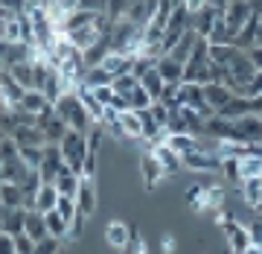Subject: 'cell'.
Masks as SVG:
<instances>
[{"instance_id": "obj_63", "label": "cell", "mask_w": 262, "mask_h": 254, "mask_svg": "<svg viewBox=\"0 0 262 254\" xmlns=\"http://www.w3.org/2000/svg\"><path fill=\"white\" fill-rule=\"evenodd\" d=\"M259 146H262V143H259Z\"/></svg>"}, {"instance_id": "obj_11", "label": "cell", "mask_w": 262, "mask_h": 254, "mask_svg": "<svg viewBox=\"0 0 262 254\" xmlns=\"http://www.w3.org/2000/svg\"><path fill=\"white\" fill-rule=\"evenodd\" d=\"M184 167L195 169V172H222V158L213 155V152H201L195 146L192 152L184 155Z\"/></svg>"}, {"instance_id": "obj_18", "label": "cell", "mask_w": 262, "mask_h": 254, "mask_svg": "<svg viewBox=\"0 0 262 254\" xmlns=\"http://www.w3.org/2000/svg\"><path fill=\"white\" fill-rule=\"evenodd\" d=\"M0 222L6 234H24V222H27V207H0Z\"/></svg>"}, {"instance_id": "obj_24", "label": "cell", "mask_w": 262, "mask_h": 254, "mask_svg": "<svg viewBox=\"0 0 262 254\" xmlns=\"http://www.w3.org/2000/svg\"><path fill=\"white\" fill-rule=\"evenodd\" d=\"M102 67H105V70H108L111 76L131 73V67H134V56H128V53H117V50H111V53L105 56Z\"/></svg>"}, {"instance_id": "obj_19", "label": "cell", "mask_w": 262, "mask_h": 254, "mask_svg": "<svg viewBox=\"0 0 262 254\" xmlns=\"http://www.w3.org/2000/svg\"><path fill=\"white\" fill-rule=\"evenodd\" d=\"M105 243L111 245V248H117V251H122V248L131 243L128 225H125L122 219H111V222H108V228H105Z\"/></svg>"}, {"instance_id": "obj_20", "label": "cell", "mask_w": 262, "mask_h": 254, "mask_svg": "<svg viewBox=\"0 0 262 254\" xmlns=\"http://www.w3.org/2000/svg\"><path fill=\"white\" fill-rule=\"evenodd\" d=\"M151 155L160 161L163 172H178V169H184V158H181L172 146H166V143H155V146H151Z\"/></svg>"}, {"instance_id": "obj_4", "label": "cell", "mask_w": 262, "mask_h": 254, "mask_svg": "<svg viewBox=\"0 0 262 254\" xmlns=\"http://www.w3.org/2000/svg\"><path fill=\"white\" fill-rule=\"evenodd\" d=\"M201 126H204V117L195 111V108H187V105H178L172 108L166 123V132L169 134H201Z\"/></svg>"}, {"instance_id": "obj_52", "label": "cell", "mask_w": 262, "mask_h": 254, "mask_svg": "<svg viewBox=\"0 0 262 254\" xmlns=\"http://www.w3.org/2000/svg\"><path fill=\"white\" fill-rule=\"evenodd\" d=\"M245 53H248V58L253 62V67H256V70H262V44H253V47L245 50Z\"/></svg>"}, {"instance_id": "obj_25", "label": "cell", "mask_w": 262, "mask_h": 254, "mask_svg": "<svg viewBox=\"0 0 262 254\" xmlns=\"http://www.w3.org/2000/svg\"><path fill=\"white\" fill-rule=\"evenodd\" d=\"M24 234H27V237H32L35 243H41L44 237H50V231H47V219H44V213H41V210H27Z\"/></svg>"}, {"instance_id": "obj_36", "label": "cell", "mask_w": 262, "mask_h": 254, "mask_svg": "<svg viewBox=\"0 0 262 254\" xmlns=\"http://www.w3.org/2000/svg\"><path fill=\"white\" fill-rule=\"evenodd\" d=\"M140 85L146 88V94L151 96V100H160L163 96V88H166V82H163V76L151 67V70H146V73L140 76Z\"/></svg>"}, {"instance_id": "obj_44", "label": "cell", "mask_w": 262, "mask_h": 254, "mask_svg": "<svg viewBox=\"0 0 262 254\" xmlns=\"http://www.w3.org/2000/svg\"><path fill=\"white\" fill-rule=\"evenodd\" d=\"M111 85H114V91H117L120 96H125L131 88H137V85H140V79H137L134 73H122V76H114Z\"/></svg>"}, {"instance_id": "obj_58", "label": "cell", "mask_w": 262, "mask_h": 254, "mask_svg": "<svg viewBox=\"0 0 262 254\" xmlns=\"http://www.w3.org/2000/svg\"><path fill=\"white\" fill-rule=\"evenodd\" d=\"M256 44H262V12H259V24H256Z\"/></svg>"}, {"instance_id": "obj_32", "label": "cell", "mask_w": 262, "mask_h": 254, "mask_svg": "<svg viewBox=\"0 0 262 254\" xmlns=\"http://www.w3.org/2000/svg\"><path fill=\"white\" fill-rule=\"evenodd\" d=\"M108 53H111V47H108V35H102V38H99V41L94 44V47H88V50L82 53L84 67H96V65H102Z\"/></svg>"}, {"instance_id": "obj_27", "label": "cell", "mask_w": 262, "mask_h": 254, "mask_svg": "<svg viewBox=\"0 0 262 254\" xmlns=\"http://www.w3.org/2000/svg\"><path fill=\"white\" fill-rule=\"evenodd\" d=\"M239 187H242L245 205L251 207V210H259V205H262V175H256V179H242Z\"/></svg>"}, {"instance_id": "obj_51", "label": "cell", "mask_w": 262, "mask_h": 254, "mask_svg": "<svg viewBox=\"0 0 262 254\" xmlns=\"http://www.w3.org/2000/svg\"><path fill=\"white\" fill-rule=\"evenodd\" d=\"M108 6V0H79V6L76 9H91V12H105Z\"/></svg>"}, {"instance_id": "obj_6", "label": "cell", "mask_w": 262, "mask_h": 254, "mask_svg": "<svg viewBox=\"0 0 262 254\" xmlns=\"http://www.w3.org/2000/svg\"><path fill=\"white\" fill-rule=\"evenodd\" d=\"M108 29H111V21L105 18L102 24L79 27V29H70V32H61V35H64L67 41H70V44H73L76 50H79V53H84L88 47H94V44H96V41H99V38L105 35V32H108Z\"/></svg>"}, {"instance_id": "obj_17", "label": "cell", "mask_w": 262, "mask_h": 254, "mask_svg": "<svg viewBox=\"0 0 262 254\" xmlns=\"http://www.w3.org/2000/svg\"><path fill=\"white\" fill-rule=\"evenodd\" d=\"M230 96H233V91H230L225 82H207L204 85V100L213 111H222V108L230 103Z\"/></svg>"}, {"instance_id": "obj_26", "label": "cell", "mask_w": 262, "mask_h": 254, "mask_svg": "<svg viewBox=\"0 0 262 254\" xmlns=\"http://www.w3.org/2000/svg\"><path fill=\"white\" fill-rule=\"evenodd\" d=\"M3 70H6V73H9L18 85H24L27 91H29V88H35V70H32V58H29V62H15V65H6Z\"/></svg>"}, {"instance_id": "obj_38", "label": "cell", "mask_w": 262, "mask_h": 254, "mask_svg": "<svg viewBox=\"0 0 262 254\" xmlns=\"http://www.w3.org/2000/svg\"><path fill=\"white\" fill-rule=\"evenodd\" d=\"M163 143H166V146H172V149L184 158L187 152H192L198 146V138H195V134H166V141H163Z\"/></svg>"}, {"instance_id": "obj_39", "label": "cell", "mask_w": 262, "mask_h": 254, "mask_svg": "<svg viewBox=\"0 0 262 254\" xmlns=\"http://www.w3.org/2000/svg\"><path fill=\"white\" fill-rule=\"evenodd\" d=\"M236 53H239L236 44H210V62H215V65L227 67L236 58Z\"/></svg>"}, {"instance_id": "obj_30", "label": "cell", "mask_w": 262, "mask_h": 254, "mask_svg": "<svg viewBox=\"0 0 262 254\" xmlns=\"http://www.w3.org/2000/svg\"><path fill=\"white\" fill-rule=\"evenodd\" d=\"M27 172H29V167L20 161V155H15V158H9V161L0 164V175H3V181H12V184H20V181L27 179Z\"/></svg>"}, {"instance_id": "obj_42", "label": "cell", "mask_w": 262, "mask_h": 254, "mask_svg": "<svg viewBox=\"0 0 262 254\" xmlns=\"http://www.w3.org/2000/svg\"><path fill=\"white\" fill-rule=\"evenodd\" d=\"M18 155L29 169H38L41 158H44V146H18Z\"/></svg>"}, {"instance_id": "obj_33", "label": "cell", "mask_w": 262, "mask_h": 254, "mask_svg": "<svg viewBox=\"0 0 262 254\" xmlns=\"http://www.w3.org/2000/svg\"><path fill=\"white\" fill-rule=\"evenodd\" d=\"M256 24H259V12H253L251 21L239 29V35H236V41H233L239 50H251L253 44H256Z\"/></svg>"}, {"instance_id": "obj_55", "label": "cell", "mask_w": 262, "mask_h": 254, "mask_svg": "<svg viewBox=\"0 0 262 254\" xmlns=\"http://www.w3.org/2000/svg\"><path fill=\"white\" fill-rule=\"evenodd\" d=\"M6 53H9V41H6V38H0V65L6 62Z\"/></svg>"}, {"instance_id": "obj_46", "label": "cell", "mask_w": 262, "mask_h": 254, "mask_svg": "<svg viewBox=\"0 0 262 254\" xmlns=\"http://www.w3.org/2000/svg\"><path fill=\"white\" fill-rule=\"evenodd\" d=\"M15 155H18V143H15L12 134H6V138L0 141V164H3V161H9V158H15Z\"/></svg>"}, {"instance_id": "obj_40", "label": "cell", "mask_w": 262, "mask_h": 254, "mask_svg": "<svg viewBox=\"0 0 262 254\" xmlns=\"http://www.w3.org/2000/svg\"><path fill=\"white\" fill-rule=\"evenodd\" d=\"M114 82V76L105 70L102 65H96V67H88L82 76V85H88V88H96V85H111Z\"/></svg>"}, {"instance_id": "obj_54", "label": "cell", "mask_w": 262, "mask_h": 254, "mask_svg": "<svg viewBox=\"0 0 262 254\" xmlns=\"http://www.w3.org/2000/svg\"><path fill=\"white\" fill-rule=\"evenodd\" d=\"M184 6H187V9L192 12V15H195V12L201 9V6H207V0H184Z\"/></svg>"}, {"instance_id": "obj_56", "label": "cell", "mask_w": 262, "mask_h": 254, "mask_svg": "<svg viewBox=\"0 0 262 254\" xmlns=\"http://www.w3.org/2000/svg\"><path fill=\"white\" fill-rule=\"evenodd\" d=\"M163 251H166V254H172V251H175V240H172V237H163Z\"/></svg>"}, {"instance_id": "obj_53", "label": "cell", "mask_w": 262, "mask_h": 254, "mask_svg": "<svg viewBox=\"0 0 262 254\" xmlns=\"http://www.w3.org/2000/svg\"><path fill=\"white\" fill-rule=\"evenodd\" d=\"M0 6L9 9V12H15V15H20V12L27 9V0H0Z\"/></svg>"}, {"instance_id": "obj_34", "label": "cell", "mask_w": 262, "mask_h": 254, "mask_svg": "<svg viewBox=\"0 0 262 254\" xmlns=\"http://www.w3.org/2000/svg\"><path fill=\"white\" fill-rule=\"evenodd\" d=\"M58 202V190L56 184H50V181H44L41 184V190L35 193V210H41V213H47V210H53Z\"/></svg>"}, {"instance_id": "obj_48", "label": "cell", "mask_w": 262, "mask_h": 254, "mask_svg": "<svg viewBox=\"0 0 262 254\" xmlns=\"http://www.w3.org/2000/svg\"><path fill=\"white\" fill-rule=\"evenodd\" d=\"M94 91V96L99 100L102 105H111V100L117 96V91H114V85H96V88H91Z\"/></svg>"}, {"instance_id": "obj_12", "label": "cell", "mask_w": 262, "mask_h": 254, "mask_svg": "<svg viewBox=\"0 0 262 254\" xmlns=\"http://www.w3.org/2000/svg\"><path fill=\"white\" fill-rule=\"evenodd\" d=\"M76 210H79V217H91L96 210V181L91 175H82L79 181V190H76Z\"/></svg>"}, {"instance_id": "obj_22", "label": "cell", "mask_w": 262, "mask_h": 254, "mask_svg": "<svg viewBox=\"0 0 262 254\" xmlns=\"http://www.w3.org/2000/svg\"><path fill=\"white\" fill-rule=\"evenodd\" d=\"M38 126H41V132H44L47 143H61V138L67 134V123L61 120L56 111L50 114V117H41V120H38Z\"/></svg>"}, {"instance_id": "obj_2", "label": "cell", "mask_w": 262, "mask_h": 254, "mask_svg": "<svg viewBox=\"0 0 262 254\" xmlns=\"http://www.w3.org/2000/svg\"><path fill=\"white\" fill-rule=\"evenodd\" d=\"M61 149V158H64L67 169H73L76 175L84 172V158H88V134L76 132V129H67V134L58 143Z\"/></svg>"}, {"instance_id": "obj_60", "label": "cell", "mask_w": 262, "mask_h": 254, "mask_svg": "<svg viewBox=\"0 0 262 254\" xmlns=\"http://www.w3.org/2000/svg\"><path fill=\"white\" fill-rule=\"evenodd\" d=\"M0 184H3V175H0Z\"/></svg>"}, {"instance_id": "obj_43", "label": "cell", "mask_w": 262, "mask_h": 254, "mask_svg": "<svg viewBox=\"0 0 262 254\" xmlns=\"http://www.w3.org/2000/svg\"><path fill=\"white\" fill-rule=\"evenodd\" d=\"M131 3H134V0H108V6H105V18L108 21L125 18V12H128Z\"/></svg>"}, {"instance_id": "obj_3", "label": "cell", "mask_w": 262, "mask_h": 254, "mask_svg": "<svg viewBox=\"0 0 262 254\" xmlns=\"http://www.w3.org/2000/svg\"><path fill=\"white\" fill-rule=\"evenodd\" d=\"M253 76H256L253 62L248 58L245 50H239L236 58L227 65V88H230L233 94H248V85L253 82Z\"/></svg>"}, {"instance_id": "obj_45", "label": "cell", "mask_w": 262, "mask_h": 254, "mask_svg": "<svg viewBox=\"0 0 262 254\" xmlns=\"http://www.w3.org/2000/svg\"><path fill=\"white\" fill-rule=\"evenodd\" d=\"M61 251V240L58 237H44L41 243H35V254H58Z\"/></svg>"}, {"instance_id": "obj_7", "label": "cell", "mask_w": 262, "mask_h": 254, "mask_svg": "<svg viewBox=\"0 0 262 254\" xmlns=\"http://www.w3.org/2000/svg\"><path fill=\"white\" fill-rule=\"evenodd\" d=\"M178 105H187V108H195L201 117H213V108L207 105V100H204V85L201 82H181L178 85Z\"/></svg>"}, {"instance_id": "obj_28", "label": "cell", "mask_w": 262, "mask_h": 254, "mask_svg": "<svg viewBox=\"0 0 262 254\" xmlns=\"http://www.w3.org/2000/svg\"><path fill=\"white\" fill-rule=\"evenodd\" d=\"M219 117H225V120H236V117H245V114H253L251 111V96L245 94H233L230 96V103L222 108V111H215Z\"/></svg>"}, {"instance_id": "obj_16", "label": "cell", "mask_w": 262, "mask_h": 254, "mask_svg": "<svg viewBox=\"0 0 262 254\" xmlns=\"http://www.w3.org/2000/svg\"><path fill=\"white\" fill-rule=\"evenodd\" d=\"M117 123H120L125 141H143V117H140V111H131V108H125V111H120Z\"/></svg>"}, {"instance_id": "obj_37", "label": "cell", "mask_w": 262, "mask_h": 254, "mask_svg": "<svg viewBox=\"0 0 262 254\" xmlns=\"http://www.w3.org/2000/svg\"><path fill=\"white\" fill-rule=\"evenodd\" d=\"M122 100H125V105H128L131 111H146V108H149V105L155 103V100H151V96L146 94V88H143V85L131 88L128 94L122 96Z\"/></svg>"}, {"instance_id": "obj_1", "label": "cell", "mask_w": 262, "mask_h": 254, "mask_svg": "<svg viewBox=\"0 0 262 254\" xmlns=\"http://www.w3.org/2000/svg\"><path fill=\"white\" fill-rule=\"evenodd\" d=\"M56 114L67 123V129H76V132H82V134H88L96 126V123L91 120V114L82 108L76 91H70V94H64L61 100H58V103H56Z\"/></svg>"}, {"instance_id": "obj_49", "label": "cell", "mask_w": 262, "mask_h": 254, "mask_svg": "<svg viewBox=\"0 0 262 254\" xmlns=\"http://www.w3.org/2000/svg\"><path fill=\"white\" fill-rule=\"evenodd\" d=\"M248 234H251V243L262 245V213L256 210V217L248 222Z\"/></svg>"}, {"instance_id": "obj_23", "label": "cell", "mask_w": 262, "mask_h": 254, "mask_svg": "<svg viewBox=\"0 0 262 254\" xmlns=\"http://www.w3.org/2000/svg\"><path fill=\"white\" fill-rule=\"evenodd\" d=\"M140 172H143V181H146V187H155L166 172H163V167H160V161L149 152H143V158H140Z\"/></svg>"}, {"instance_id": "obj_21", "label": "cell", "mask_w": 262, "mask_h": 254, "mask_svg": "<svg viewBox=\"0 0 262 254\" xmlns=\"http://www.w3.org/2000/svg\"><path fill=\"white\" fill-rule=\"evenodd\" d=\"M76 96H79V103H82L84 111L91 114V120H94V123H102V117H105V105L99 103V100H96L94 91H91L88 85H79V88H76Z\"/></svg>"}, {"instance_id": "obj_62", "label": "cell", "mask_w": 262, "mask_h": 254, "mask_svg": "<svg viewBox=\"0 0 262 254\" xmlns=\"http://www.w3.org/2000/svg\"><path fill=\"white\" fill-rule=\"evenodd\" d=\"M259 117H262V111H259Z\"/></svg>"}, {"instance_id": "obj_47", "label": "cell", "mask_w": 262, "mask_h": 254, "mask_svg": "<svg viewBox=\"0 0 262 254\" xmlns=\"http://www.w3.org/2000/svg\"><path fill=\"white\" fill-rule=\"evenodd\" d=\"M15 254H35V240L27 234H15Z\"/></svg>"}, {"instance_id": "obj_61", "label": "cell", "mask_w": 262, "mask_h": 254, "mask_svg": "<svg viewBox=\"0 0 262 254\" xmlns=\"http://www.w3.org/2000/svg\"><path fill=\"white\" fill-rule=\"evenodd\" d=\"M0 73H3V65H0Z\"/></svg>"}, {"instance_id": "obj_15", "label": "cell", "mask_w": 262, "mask_h": 254, "mask_svg": "<svg viewBox=\"0 0 262 254\" xmlns=\"http://www.w3.org/2000/svg\"><path fill=\"white\" fill-rule=\"evenodd\" d=\"M155 70H158L160 76H163V82H184V62H178V58H172L169 53H163V56L155 62Z\"/></svg>"}, {"instance_id": "obj_5", "label": "cell", "mask_w": 262, "mask_h": 254, "mask_svg": "<svg viewBox=\"0 0 262 254\" xmlns=\"http://www.w3.org/2000/svg\"><path fill=\"white\" fill-rule=\"evenodd\" d=\"M225 141H236V143H262V117L259 114H245L230 120V132Z\"/></svg>"}, {"instance_id": "obj_50", "label": "cell", "mask_w": 262, "mask_h": 254, "mask_svg": "<svg viewBox=\"0 0 262 254\" xmlns=\"http://www.w3.org/2000/svg\"><path fill=\"white\" fill-rule=\"evenodd\" d=\"M0 254H15V237L0 231Z\"/></svg>"}, {"instance_id": "obj_8", "label": "cell", "mask_w": 262, "mask_h": 254, "mask_svg": "<svg viewBox=\"0 0 262 254\" xmlns=\"http://www.w3.org/2000/svg\"><path fill=\"white\" fill-rule=\"evenodd\" d=\"M18 108H20V111H27V114H32V117H35V123L41 120V117H50V114L56 111V105L50 103V100L41 94L38 88H29L27 94H24V100L18 103Z\"/></svg>"}, {"instance_id": "obj_31", "label": "cell", "mask_w": 262, "mask_h": 254, "mask_svg": "<svg viewBox=\"0 0 262 254\" xmlns=\"http://www.w3.org/2000/svg\"><path fill=\"white\" fill-rule=\"evenodd\" d=\"M79 181H82V175H76L73 169H61L56 175V190H58V196H73L76 199V190H79Z\"/></svg>"}, {"instance_id": "obj_14", "label": "cell", "mask_w": 262, "mask_h": 254, "mask_svg": "<svg viewBox=\"0 0 262 254\" xmlns=\"http://www.w3.org/2000/svg\"><path fill=\"white\" fill-rule=\"evenodd\" d=\"M12 138H15L18 146H47V138H44L38 123H20V126H15Z\"/></svg>"}, {"instance_id": "obj_35", "label": "cell", "mask_w": 262, "mask_h": 254, "mask_svg": "<svg viewBox=\"0 0 262 254\" xmlns=\"http://www.w3.org/2000/svg\"><path fill=\"white\" fill-rule=\"evenodd\" d=\"M0 205L3 207H24V190H20V184L3 181L0 184Z\"/></svg>"}, {"instance_id": "obj_57", "label": "cell", "mask_w": 262, "mask_h": 254, "mask_svg": "<svg viewBox=\"0 0 262 254\" xmlns=\"http://www.w3.org/2000/svg\"><path fill=\"white\" fill-rule=\"evenodd\" d=\"M242 254H262V245H256V243H251L248 248H245Z\"/></svg>"}, {"instance_id": "obj_29", "label": "cell", "mask_w": 262, "mask_h": 254, "mask_svg": "<svg viewBox=\"0 0 262 254\" xmlns=\"http://www.w3.org/2000/svg\"><path fill=\"white\" fill-rule=\"evenodd\" d=\"M0 91H3V103L12 105V108H15V105H18L20 100H24V94H27V88L15 82V79H12L9 73H6V70L0 73Z\"/></svg>"}, {"instance_id": "obj_10", "label": "cell", "mask_w": 262, "mask_h": 254, "mask_svg": "<svg viewBox=\"0 0 262 254\" xmlns=\"http://www.w3.org/2000/svg\"><path fill=\"white\" fill-rule=\"evenodd\" d=\"M222 24V9L219 6H201V9L192 15V29H195L198 35H204V38H210L215 32V27Z\"/></svg>"}, {"instance_id": "obj_59", "label": "cell", "mask_w": 262, "mask_h": 254, "mask_svg": "<svg viewBox=\"0 0 262 254\" xmlns=\"http://www.w3.org/2000/svg\"><path fill=\"white\" fill-rule=\"evenodd\" d=\"M207 3H210V6H219V9H225L230 0H207Z\"/></svg>"}, {"instance_id": "obj_41", "label": "cell", "mask_w": 262, "mask_h": 254, "mask_svg": "<svg viewBox=\"0 0 262 254\" xmlns=\"http://www.w3.org/2000/svg\"><path fill=\"white\" fill-rule=\"evenodd\" d=\"M44 219H47V231H50V237H58V240H61V237L70 234V225H67L64 219H61V213H58L56 207H53V210H47V213H44Z\"/></svg>"}, {"instance_id": "obj_13", "label": "cell", "mask_w": 262, "mask_h": 254, "mask_svg": "<svg viewBox=\"0 0 262 254\" xmlns=\"http://www.w3.org/2000/svg\"><path fill=\"white\" fill-rule=\"evenodd\" d=\"M225 237L227 243H230V251L233 254H242L248 245H251V234H248V225H242V222H236V219H227L225 225Z\"/></svg>"}, {"instance_id": "obj_9", "label": "cell", "mask_w": 262, "mask_h": 254, "mask_svg": "<svg viewBox=\"0 0 262 254\" xmlns=\"http://www.w3.org/2000/svg\"><path fill=\"white\" fill-rule=\"evenodd\" d=\"M61 169H67L64 158H61V149H58V143H47L44 146V158H41V167H38V172H41V179L44 181H56V175L61 172Z\"/></svg>"}]
</instances>
